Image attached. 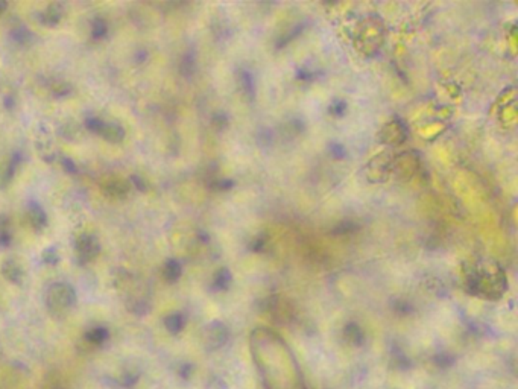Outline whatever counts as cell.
I'll return each instance as SVG.
<instances>
[{
	"mask_svg": "<svg viewBox=\"0 0 518 389\" xmlns=\"http://www.w3.org/2000/svg\"><path fill=\"white\" fill-rule=\"evenodd\" d=\"M47 305L49 310L55 315L67 312L76 301V294L69 283H54L47 291Z\"/></svg>",
	"mask_w": 518,
	"mask_h": 389,
	"instance_id": "6da1fadb",
	"label": "cell"
},
{
	"mask_svg": "<svg viewBox=\"0 0 518 389\" xmlns=\"http://www.w3.org/2000/svg\"><path fill=\"white\" fill-rule=\"evenodd\" d=\"M75 250L82 262H92L101 253V244L93 235H82L76 239Z\"/></svg>",
	"mask_w": 518,
	"mask_h": 389,
	"instance_id": "7a4b0ae2",
	"label": "cell"
},
{
	"mask_svg": "<svg viewBox=\"0 0 518 389\" xmlns=\"http://www.w3.org/2000/svg\"><path fill=\"white\" fill-rule=\"evenodd\" d=\"M28 222L31 223V227L37 230V231H41L43 228H46L47 214L43 210V207H41L38 203H29V205H28Z\"/></svg>",
	"mask_w": 518,
	"mask_h": 389,
	"instance_id": "3957f363",
	"label": "cell"
},
{
	"mask_svg": "<svg viewBox=\"0 0 518 389\" xmlns=\"http://www.w3.org/2000/svg\"><path fill=\"white\" fill-rule=\"evenodd\" d=\"M102 138H105L106 142L110 143H120L123 138H125V129H123L119 123H114V122H110V123H105L102 122L101 125V129L99 132H97Z\"/></svg>",
	"mask_w": 518,
	"mask_h": 389,
	"instance_id": "277c9868",
	"label": "cell"
},
{
	"mask_svg": "<svg viewBox=\"0 0 518 389\" xmlns=\"http://www.w3.org/2000/svg\"><path fill=\"white\" fill-rule=\"evenodd\" d=\"M19 163H20V155L14 154L10 160L5 161L2 166H0V189H5L11 184Z\"/></svg>",
	"mask_w": 518,
	"mask_h": 389,
	"instance_id": "5b68a950",
	"label": "cell"
},
{
	"mask_svg": "<svg viewBox=\"0 0 518 389\" xmlns=\"http://www.w3.org/2000/svg\"><path fill=\"white\" fill-rule=\"evenodd\" d=\"M63 19V6L60 3H52L49 5L44 11H41L40 14V22L44 24V26H55L58 24Z\"/></svg>",
	"mask_w": 518,
	"mask_h": 389,
	"instance_id": "8992f818",
	"label": "cell"
},
{
	"mask_svg": "<svg viewBox=\"0 0 518 389\" xmlns=\"http://www.w3.org/2000/svg\"><path fill=\"white\" fill-rule=\"evenodd\" d=\"M2 274L11 283H20L23 278V269L17 260L8 259L2 264Z\"/></svg>",
	"mask_w": 518,
	"mask_h": 389,
	"instance_id": "52a82bcc",
	"label": "cell"
},
{
	"mask_svg": "<svg viewBox=\"0 0 518 389\" xmlns=\"http://www.w3.org/2000/svg\"><path fill=\"white\" fill-rule=\"evenodd\" d=\"M104 190H105V193L111 198H125L129 193L131 184L128 183V181H123V180H113L110 181V183H106Z\"/></svg>",
	"mask_w": 518,
	"mask_h": 389,
	"instance_id": "ba28073f",
	"label": "cell"
},
{
	"mask_svg": "<svg viewBox=\"0 0 518 389\" xmlns=\"http://www.w3.org/2000/svg\"><path fill=\"white\" fill-rule=\"evenodd\" d=\"M13 242V233L10 228V221L2 214L0 216V246H10Z\"/></svg>",
	"mask_w": 518,
	"mask_h": 389,
	"instance_id": "9c48e42d",
	"label": "cell"
},
{
	"mask_svg": "<svg viewBox=\"0 0 518 389\" xmlns=\"http://www.w3.org/2000/svg\"><path fill=\"white\" fill-rule=\"evenodd\" d=\"M11 35H13V40L14 41H17L19 45H23V46L24 45L28 46L31 43V41L34 40V34H32V32L28 28H24V26H15V28H13Z\"/></svg>",
	"mask_w": 518,
	"mask_h": 389,
	"instance_id": "30bf717a",
	"label": "cell"
},
{
	"mask_svg": "<svg viewBox=\"0 0 518 389\" xmlns=\"http://www.w3.org/2000/svg\"><path fill=\"white\" fill-rule=\"evenodd\" d=\"M108 330L104 328V327H95L90 330V332L86 335V339L90 342V344H95V345H101L104 344L106 339H108Z\"/></svg>",
	"mask_w": 518,
	"mask_h": 389,
	"instance_id": "8fae6325",
	"label": "cell"
},
{
	"mask_svg": "<svg viewBox=\"0 0 518 389\" xmlns=\"http://www.w3.org/2000/svg\"><path fill=\"white\" fill-rule=\"evenodd\" d=\"M163 276L168 281H175L181 276V267L177 260H168L164 264Z\"/></svg>",
	"mask_w": 518,
	"mask_h": 389,
	"instance_id": "7c38bea8",
	"label": "cell"
},
{
	"mask_svg": "<svg viewBox=\"0 0 518 389\" xmlns=\"http://www.w3.org/2000/svg\"><path fill=\"white\" fill-rule=\"evenodd\" d=\"M106 34H108V24H106V22L99 17L95 19L92 23V37L95 40H99L104 38Z\"/></svg>",
	"mask_w": 518,
	"mask_h": 389,
	"instance_id": "4fadbf2b",
	"label": "cell"
},
{
	"mask_svg": "<svg viewBox=\"0 0 518 389\" xmlns=\"http://www.w3.org/2000/svg\"><path fill=\"white\" fill-rule=\"evenodd\" d=\"M51 92L56 96V97H64L72 93V86L69 84V82H64V81H56L54 82V84L51 86Z\"/></svg>",
	"mask_w": 518,
	"mask_h": 389,
	"instance_id": "5bb4252c",
	"label": "cell"
},
{
	"mask_svg": "<svg viewBox=\"0 0 518 389\" xmlns=\"http://www.w3.org/2000/svg\"><path fill=\"white\" fill-rule=\"evenodd\" d=\"M43 260L49 264H55L58 263L60 257H58V251H56L55 246H51V248H46V250L43 251Z\"/></svg>",
	"mask_w": 518,
	"mask_h": 389,
	"instance_id": "9a60e30c",
	"label": "cell"
},
{
	"mask_svg": "<svg viewBox=\"0 0 518 389\" xmlns=\"http://www.w3.org/2000/svg\"><path fill=\"white\" fill-rule=\"evenodd\" d=\"M181 326H183V319H181L179 315H170L166 318V327L170 332H178Z\"/></svg>",
	"mask_w": 518,
	"mask_h": 389,
	"instance_id": "2e32d148",
	"label": "cell"
},
{
	"mask_svg": "<svg viewBox=\"0 0 518 389\" xmlns=\"http://www.w3.org/2000/svg\"><path fill=\"white\" fill-rule=\"evenodd\" d=\"M101 125H102V120H101V119L92 118V119H87V120H86V127H87V129H88V131H92V132H96V134H97V132H99Z\"/></svg>",
	"mask_w": 518,
	"mask_h": 389,
	"instance_id": "e0dca14e",
	"label": "cell"
},
{
	"mask_svg": "<svg viewBox=\"0 0 518 389\" xmlns=\"http://www.w3.org/2000/svg\"><path fill=\"white\" fill-rule=\"evenodd\" d=\"M61 164H63V168H64L65 170H67V172H70V173L76 172V166H75V163H73V161H72L70 159H63Z\"/></svg>",
	"mask_w": 518,
	"mask_h": 389,
	"instance_id": "ac0fdd59",
	"label": "cell"
},
{
	"mask_svg": "<svg viewBox=\"0 0 518 389\" xmlns=\"http://www.w3.org/2000/svg\"><path fill=\"white\" fill-rule=\"evenodd\" d=\"M133 181H134V184H136L140 190H145V189H146V184H143V181L140 180L138 177H133Z\"/></svg>",
	"mask_w": 518,
	"mask_h": 389,
	"instance_id": "d6986e66",
	"label": "cell"
},
{
	"mask_svg": "<svg viewBox=\"0 0 518 389\" xmlns=\"http://www.w3.org/2000/svg\"><path fill=\"white\" fill-rule=\"evenodd\" d=\"M6 8H8V3L6 2H2V0H0V15H2L5 13Z\"/></svg>",
	"mask_w": 518,
	"mask_h": 389,
	"instance_id": "ffe728a7",
	"label": "cell"
}]
</instances>
